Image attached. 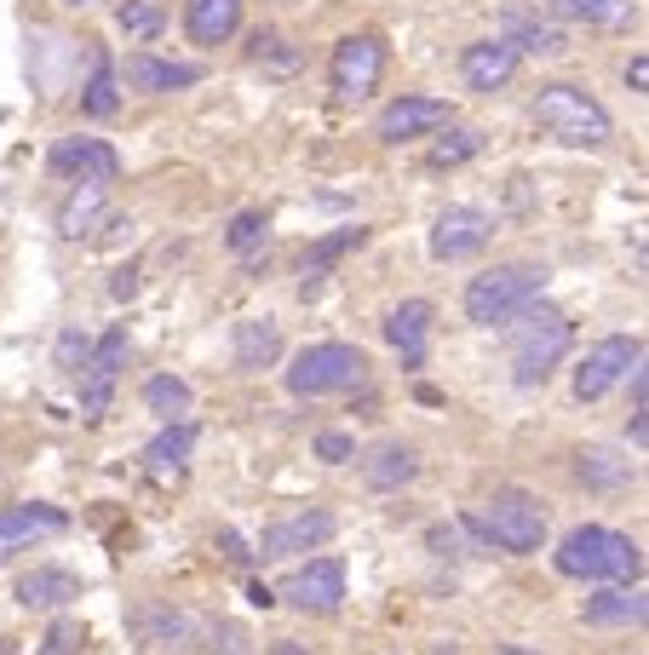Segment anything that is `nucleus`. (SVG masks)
Returning a JSON list of instances; mask_svg holds the SVG:
<instances>
[{
    "instance_id": "1",
    "label": "nucleus",
    "mask_w": 649,
    "mask_h": 655,
    "mask_svg": "<svg viewBox=\"0 0 649 655\" xmlns=\"http://www.w3.org/2000/svg\"><path fill=\"white\" fill-rule=\"evenodd\" d=\"M511 328V386L518 391H535L552 379V368L575 351V317L569 310H552V305H529L506 322Z\"/></svg>"
},
{
    "instance_id": "2",
    "label": "nucleus",
    "mask_w": 649,
    "mask_h": 655,
    "mask_svg": "<svg viewBox=\"0 0 649 655\" xmlns=\"http://www.w3.org/2000/svg\"><path fill=\"white\" fill-rule=\"evenodd\" d=\"M552 564H558V575L592 580V586H603V580H643V546L632 535H621V529L580 524V529H569L558 540Z\"/></svg>"
},
{
    "instance_id": "3",
    "label": "nucleus",
    "mask_w": 649,
    "mask_h": 655,
    "mask_svg": "<svg viewBox=\"0 0 649 655\" xmlns=\"http://www.w3.org/2000/svg\"><path fill=\"white\" fill-rule=\"evenodd\" d=\"M535 121H540L546 138H558V145H569V150H603L615 138L609 110L575 81H546L535 92Z\"/></svg>"
},
{
    "instance_id": "4",
    "label": "nucleus",
    "mask_w": 649,
    "mask_h": 655,
    "mask_svg": "<svg viewBox=\"0 0 649 655\" xmlns=\"http://www.w3.org/2000/svg\"><path fill=\"white\" fill-rule=\"evenodd\" d=\"M546 282H552V270L535 265V259L495 265V270H483V276H471V282H466V317L477 328H506L518 310H529L546 294Z\"/></svg>"
},
{
    "instance_id": "5",
    "label": "nucleus",
    "mask_w": 649,
    "mask_h": 655,
    "mask_svg": "<svg viewBox=\"0 0 649 655\" xmlns=\"http://www.w3.org/2000/svg\"><path fill=\"white\" fill-rule=\"evenodd\" d=\"M362 379H368V357L351 339H317V345H304V351H293V363H288V391L299 403L357 391Z\"/></svg>"
},
{
    "instance_id": "6",
    "label": "nucleus",
    "mask_w": 649,
    "mask_h": 655,
    "mask_svg": "<svg viewBox=\"0 0 649 655\" xmlns=\"http://www.w3.org/2000/svg\"><path fill=\"white\" fill-rule=\"evenodd\" d=\"M483 524V540L489 552H511V558H529V552L546 546V506L529 495V489H495L477 512Z\"/></svg>"
},
{
    "instance_id": "7",
    "label": "nucleus",
    "mask_w": 649,
    "mask_h": 655,
    "mask_svg": "<svg viewBox=\"0 0 649 655\" xmlns=\"http://www.w3.org/2000/svg\"><path fill=\"white\" fill-rule=\"evenodd\" d=\"M386 41L373 29H357V34H346V41H333V52H328V87H333V98L339 103H362V98H373L380 92V81H386Z\"/></svg>"
},
{
    "instance_id": "8",
    "label": "nucleus",
    "mask_w": 649,
    "mask_h": 655,
    "mask_svg": "<svg viewBox=\"0 0 649 655\" xmlns=\"http://www.w3.org/2000/svg\"><path fill=\"white\" fill-rule=\"evenodd\" d=\"M346 580H351V569H346V558H311V564H299L288 580H282V593H277V604H293L299 615H339L346 609Z\"/></svg>"
},
{
    "instance_id": "9",
    "label": "nucleus",
    "mask_w": 649,
    "mask_h": 655,
    "mask_svg": "<svg viewBox=\"0 0 649 655\" xmlns=\"http://www.w3.org/2000/svg\"><path fill=\"white\" fill-rule=\"evenodd\" d=\"M333 529H339V517H333L328 506H299V512L277 517V524H264V535L253 540V558H264V564L299 558V552H317V546H328V540H333Z\"/></svg>"
},
{
    "instance_id": "10",
    "label": "nucleus",
    "mask_w": 649,
    "mask_h": 655,
    "mask_svg": "<svg viewBox=\"0 0 649 655\" xmlns=\"http://www.w3.org/2000/svg\"><path fill=\"white\" fill-rule=\"evenodd\" d=\"M638 363H643V339H638V334H609V339H598L592 351L580 357V368H575V397H580V403L609 397Z\"/></svg>"
},
{
    "instance_id": "11",
    "label": "nucleus",
    "mask_w": 649,
    "mask_h": 655,
    "mask_svg": "<svg viewBox=\"0 0 649 655\" xmlns=\"http://www.w3.org/2000/svg\"><path fill=\"white\" fill-rule=\"evenodd\" d=\"M121 368H127V328H110L104 339H92L87 363L76 368V386H81V420H104V414H110Z\"/></svg>"
},
{
    "instance_id": "12",
    "label": "nucleus",
    "mask_w": 649,
    "mask_h": 655,
    "mask_svg": "<svg viewBox=\"0 0 649 655\" xmlns=\"http://www.w3.org/2000/svg\"><path fill=\"white\" fill-rule=\"evenodd\" d=\"M489 241H495V219L471 201H455V207H442L437 225H431V259L437 265H466V259L483 254Z\"/></svg>"
},
{
    "instance_id": "13",
    "label": "nucleus",
    "mask_w": 649,
    "mask_h": 655,
    "mask_svg": "<svg viewBox=\"0 0 649 655\" xmlns=\"http://www.w3.org/2000/svg\"><path fill=\"white\" fill-rule=\"evenodd\" d=\"M47 172L52 179H104L116 185L121 179V156L116 145H104V138H92V132H70V138H52V150H47Z\"/></svg>"
},
{
    "instance_id": "14",
    "label": "nucleus",
    "mask_w": 649,
    "mask_h": 655,
    "mask_svg": "<svg viewBox=\"0 0 649 655\" xmlns=\"http://www.w3.org/2000/svg\"><path fill=\"white\" fill-rule=\"evenodd\" d=\"M449 121H455V103H449V98L402 92V98H391L386 110H380V121H373V138H380V145H408V138H426V132L449 127Z\"/></svg>"
},
{
    "instance_id": "15",
    "label": "nucleus",
    "mask_w": 649,
    "mask_h": 655,
    "mask_svg": "<svg viewBox=\"0 0 649 655\" xmlns=\"http://www.w3.org/2000/svg\"><path fill=\"white\" fill-rule=\"evenodd\" d=\"M500 41H511L529 58H563L569 52L563 23L546 18L540 7H529V0H506V7H500Z\"/></svg>"
},
{
    "instance_id": "16",
    "label": "nucleus",
    "mask_w": 649,
    "mask_h": 655,
    "mask_svg": "<svg viewBox=\"0 0 649 655\" xmlns=\"http://www.w3.org/2000/svg\"><path fill=\"white\" fill-rule=\"evenodd\" d=\"M431 299H402L386 310V345L402 357L408 374H420L426 368V351H431Z\"/></svg>"
},
{
    "instance_id": "17",
    "label": "nucleus",
    "mask_w": 649,
    "mask_h": 655,
    "mask_svg": "<svg viewBox=\"0 0 649 655\" xmlns=\"http://www.w3.org/2000/svg\"><path fill=\"white\" fill-rule=\"evenodd\" d=\"M518 63H523V52L511 41H500V34H489V41H471L460 52V81L471 92H500L511 76H518Z\"/></svg>"
},
{
    "instance_id": "18",
    "label": "nucleus",
    "mask_w": 649,
    "mask_h": 655,
    "mask_svg": "<svg viewBox=\"0 0 649 655\" xmlns=\"http://www.w3.org/2000/svg\"><path fill=\"white\" fill-rule=\"evenodd\" d=\"M104 219H110V185L104 179H76L70 196L58 201V236L63 241H92Z\"/></svg>"
},
{
    "instance_id": "19",
    "label": "nucleus",
    "mask_w": 649,
    "mask_h": 655,
    "mask_svg": "<svg viewBox=\"0 0 649 655\" xmlns=\"http://www.w3.org/2000/svg\"><path fill=\"white\" fill-rule=\"evenodd\" d=\"M201 76H208L201 63H173V58H156V52H127V63H121V81H127L132 92H150V98L184 92V87H196Z\"/></svg>"
},
{
    "instance_id": "20",
    "label": "nucleus",
    "mask_w": 649,
    "mask_h": 655,
    "mask_svg": "<svg viewBox=\"0 0 649 655\" xmlns=\"http://www.w3.org/2000/svg\"><path fill=\"white\" fill-rule=\"evenodd\" d=\"M70 529V512H58L47 500H29V506H0V558H12L18 546L29 540H47Z\"/></svg>"
},
{
    "instance_id": "21",
    "label": "nucleus",
    "mask_w": 649,
    "mask_h": 655,
    "mask_svg": "<svg viewBox=\"0 0 649 655\" xmlns=\"http://www.w3.org/2000/svg\"><path fill=\"white\" fill-rule=\"evenodd\" d=\"M580 615H587V627H643L649 598H643L638 580H603L598 593L580 604Z\"/></svg>"
},
{
    "instance_id": "22",
    "label": "nucleus",
    "mask_w": 649,
    "mask_h": 655,
    "mask_svg": "<svg viewBox=\"0 0 649 655\" xmlns=\"http://www.w3.org/2000/svg\"><path fill=\"white\" fill-rule=\"evenodd\" d=\"M230 357L242 374H264L282 363V322L277 317H242L230 328Z\"/></svg>"
},
{
    "instance_id": "23",
    "label": "nucleus",
    "mask_w": 649,
    "mask_h": 655,
    "mask_svg": "<svg viewBox=\"0 0 649 655\" xmlns=\"http://www.w3.org/2000/svg\"><path fill=\"white\" fill-rule=\"evenodd\" d=\"M415 477H420V455L402 437H386V443H373L368 455H362V483H368L373 495H397Z\"/></svg>"
},
{
    "instance_id": "24",
    "label": "nucleus",
    "mask_w": 649,
    "mask_h": 655,
    "mask_svg": "<svg viewBox=\"0 0 649 655\" xmlns=\"http://www.w3.org/2000/svg\"><path fill=\"white\" fill-rule=\"evenodd\" d=\"M18 604L23 609H63V604H76L87 586H81V575L76 569H58V564H36V569H23L18 575Z\"/></svg>"
},
{
    "instance_id": "25",
    "label": "nucleus",
    "mask_w": 649,
    "mask_h": 655,
    "mask_svg": "<svg viewBox=\"0 0 649 655\" xmlns=\"http://www.w3.org/2000/svg\"><path fill=\"white\" fill-rule=\"evenodd\" d=\"M196 443H201L196 420H161V431L144 448V472L150 477H179L190 466V455H196Z\"/></svg>"
},
{
    "instance_id": "26",
    "label": "nucleus",
    "mask_w": 649,
    "mask_h": 655,
    "mask_svg": "<svg viewBox=\"0 0 649 655\" xmlns=\"http://www.w3.org/2000/svg\"><path fill=\"white\" fill-rule=\"evenodd\" d=\"M184 29L196 47H230L242 29V0H184Z\"/></svg>"
},
{
    "instance_id": "27",
    "label": "nucleus",
    "mask_w": 649,
    "mask_h": 655,
    "mask_svg": "<svg viewBox=\"0 0 649 655\" xmlns=\"http://www.w3.org/2000/svg\"><path fill=\"white\" fill-rule=\"evenodd\" d=\"M362 241H368V230H362V225H357V230H333V236H322L317 248L304 254V282H299V294L311 299V294L328 282V270H333L339 259H346L351 248H362Z\"/></svg>"
},
{
    "instance_id": "28",
    "label": "nucleus",
    "mask_w": 649,
    "mask_h": 655,
    "mask_svg": "<svg viewBox=\"0 0 649 655\" xmlns=\"http://www.w3.org/2000/svg\"><path fill=\"white\" fill-rule=\"evenodd\" d=\"M116 110H121V76H116V63H110L104 52H92V76H87V87H81V116L110 121Z\"/></svg>"
},
{
    "instance_id": "29",
    "label": "nucleus",
    "mask_w": 649,
    "mask_h": 655,
    "mask_svg": "<svg viewBox=\"0 0 649 655\" xmlns=\"http://www.w3.org/2000/svg\"><path fill=\"white\" fill-rule=\"evenodd\" d=\"M632 0H546V18L558 23H587V29H609V23H627Z\"/></svg>"
},
{
    "instance_id": "30",
    "label": "nucleus",
    "mask_w": 649,
    "mask_h": 655,
    "mask_svg": "<svg viewBox=\"0 0 649 655\" xmlns=\"http://www.w3.org/2000/svg\"><path fill=\"white\" fill-rule=\"evenodd\" d=\"M437 132H442V127H437ZM483 145H489V138H483V132H477V127H455V121H449V132H442V138H437V145L426 150V167H431V172H449V167H466L471 156H483Z\"/></svg>"
},
{
    "instance_id": "31",
    "label": "nucleus",
    "mask_w": 649,
    "mask_h": 655,
    "mask_svg": "<svg viewBox=\"0 0 649 655\" xmlns=\"http://www.w3.org/2000/svg\"><path fill=\"white\" fill-rule=\"evenodd\" d=\"M190 403H196L190 379H179V374H156V379H144V408L156 414V420H184Z\"/></svg>"
},
{
    "instance_id": "32",
    "label": "nucleus",
    "mask_w": 649,
    "mask_h": 655,
    "mask_svg": "<svg viewBox=\"0 0 649 655\" xmlns=\"http://www.w3.org/2000/svg\"><path fill=\"white\" fill-rule=\"evenodd\" d=\"M575 472H580V483H592V489H627V483H632V466L615 460L609 448H580Z\"/></svg>"
},
{
    "instance_id": "33",
    "label": "nucleus",
    "mask_w": 649,
    "mask_h": 655,
    "mask_svg": "<svg viewBox=\"0 0 649 655\" xmlns=\"http://www.w3.org/2000/svg\"><path fill=\"white\" fill-rule=\"evenodd\" d=\"M116 29L127 34V41H156V34L167 29V7H161V0H121V7H116Z\"/></svg>"
},
{
    "instance_id": "34",
    "label": "nucleus",
    "mask_w": 649,
    "mask_h": 655,
    "mask_svg": "<svg viewBox=\"0 0 649 655\" xmlns=\"http://www.w3.org/2000/svg\"><path fill=\"white\" fill-rule=\"evenodd\" d=\"M264 236H270V214H264V207H242V214L224 225V248L236 259H248V254L264 248Z\"/></svg>"
},
{
    "instance_id": "35",
    "label": "nucleus",
    "mask_w": 649,
    "mask_h": 655,
    "mask_svg": "<svg viewBox=\"0 0 649 655\" xmlns=\"http://www.w3.org/2000/svg\"><path fill=\"white\" fill-rule=\"evenodd\" d=\"M81 649H87V627L76 615H58L47 627V638L36 644V655H81Z\"/></svg>"
},
{
    "instance_id": "36",
    "label": "nucleus",
    "mask_w": 649,
    "mask_h": 655,
    "mask_svg": "<svg viewBox=\"0 0 649 655\" xmlns=\"http://www.w3.org/2000/svg\"><path fill=\"white\" fill-rule=\"evenodd\" d=\"M248 58H253V63H270V69H282V76H288V69H299V52H288V41H282L277 29H259L253 41H248Z\"/></svg>"
},
{
    "instance_id": "37",
    "label": "nucleus",
    "mask_w": 649,
    "mask_h": 655,
    "mask_svg": "<svg viewBox=\"0 0 649 655\" xmlns=\"http://www.w3.org/2000/svg\"><path fill=\"white\" fill-rule=\"evenodd\" d=\"M317 460H328V466H346V460H357V437L351 431H317Z\"/></svg>"
},
{
    "instance_id": "38",
    "label": "nucleus",
    "mask_w": 649,
    "mask_h": 655,
    "mask_svg": "<svg viewBox=\"0 0 649 655\" xmlns=\"http://www.w3.org/2000/svg\"><path fill=\"white\" fill-rule=\"evenodd\" d=\"M87 351H92V339H87L81 328H63V334H58V368H63V374H76V368L87 363Z\"/></svg>"
},
{
    "instance_id": "39",
    "label": "nucleus",
    "mask_w": 649,
    "mask_h": 655,
    "mask_svg": "<svg viewBox=\"0 0 649 655\" xmlns=\"http://www.w3.org/2000/svg\"><path fill=\"white\" fill-rule=\"evenodd\" d=\"M219 552H224V558H230L236 569H248V564H259V558H253V546H248L242 535H236V529H219Z\"/></svg>"
},
{
    "instance_id": "40",
    "label": "nucleus",
    "mask_w": 649,
    "mask_h": 655,
    "mask_svg": "<svg viewBox=\"0 0 649 655\" xmlns=\"http://www.w3.org/2000/svg\"><path fill=\"white\" fill-rule=\"evenodd\" d=\"M110 294H116V299H132V294H139V265H121L116 282H110Z\"/></svg>"
},
{
    "instance_id": "41",
    "label": "nucleus",
    "mask_w": 649,
    "mask_h": 655,
    "mask_svg": "<svg viewBox=\"0 0 649 655\" xmlns=\"http://www.w3.org/2000/svg\"><path fill=\"white\" fill-rule=\"evenodd\" d=\"M627 87L632 92H649V58L643 52H632V63H627Z\"/></svg>"
},
{
    "instance_id": "42",
    "label": "nucleus",
    "mask_w": 649,
    "mask_h": 655,
    "mask_svg": "<svg viewBox=\"0 0 649 655\" xmlns=\"http://www.w3.org/2000/svg\"><path fill=\"white\" fill-rule=\"evenodd\" d=\"M649 408H632V420H627V437H632V448H643V437H649V420H643Z\"/></svg>"
},
{
    "instance_id": "43",
    "label": "nucleus",
    "mask_w": 649,
    "mask_h": 655,
    "mask_svg": "<svg viewBox=\"0 0 649 655\" xmlns=\"http://www.w3.org/2000/svg\"><path fill=\"white\" fill-rule=\"evenodd\" d=\"M270 655H311V644H299V638H277V644H270Z\"/></svg>"
},
{
    "instance_id": "44",
    "label": "nucleus",
    "mask_w": 649,
    "mask_h": 655,
    "mask_svg": "<svg viewBox=\"0 0 649 655\" xmlns=\"http://www.w3.org/2000/svg\"><path fill=\"white\" fill-rule=\"evenodd\" d=\"M248 598H253L259 609H270V604H277V593H270V586H264V580H253V586H248Z\"/></svg>"
},
{
    "instance_id": "45",
    "label": "nucleus",
    "mask_w": 649,
    "mask_h": 655,
    "mask_svg": "<svg viewBox=\"0 0 649 655\" xmlns=\"http://www.w3.org/2000/svg\"><path fill=\"white\" fill-rule=\"evenodd\" d=\"M495 655H540V649H529V644H500Z\"/></svg>"
},
{
    "instance_id": "46",
    "label": "nucleus",
    "mask_w": 649,
    "mask_h": 655,
    "mask_svg": "<svg viewBox=\"0 0 649 655\" xmlns=\"http://www.w3.org/2000/svg\"><path fill=\"white\" fill-rule=\"evenodd\" d=\"M63 7H81V12H87V7H92V0H63Z\"/></svg>"
}]
</instances>
